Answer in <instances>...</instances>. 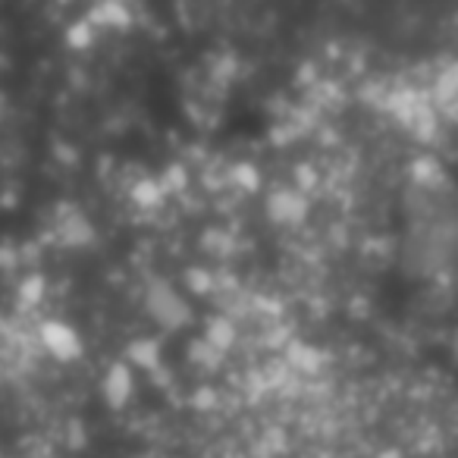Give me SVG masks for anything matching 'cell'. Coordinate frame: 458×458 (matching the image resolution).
I'll use <instances>...</instances> for the list:
<instances>
[{
	"label": "cell",
	"instance_id": "6da1fadb",
	"mask_svg": "<svg viewBox=\"0 0 458 458\" xmlns=\"http://www.w3.org/2000/svg\"><path fill=\"white\" fill-rule=\"evenodd\" d=\"M41 343H45V349L51 352L54 358H60V361H70V358H76L79 352H82L72 327L60 324V320H47V324L41 327Z\"/></svg>",
	"mask_w": 458,
	"mask_h": 458
},
{
	"label": "cell",
	"instance_id": "7a4b0ae2",
	"mask_svg": "<svg viewBox=\"0 0 458 458\" xmlns=\"http://www.w3.org/2000/svg\"><path fill=\"white\" fill-rule=\"evenodd\" d=\"M151 314L160 320V324H170V327H176V324H182L185 318H189V311H185V301L179 299V295H173L170 289H154V295H151Z\"/></svg>",
	"mask_w": 458,
	"mask_h": 458
},
{
	"label": "cell",
	"instance_id": "3957f363",
	"mask_svg": "<svg viewBox=\"0 0 458 458\" xmlns=\"http://www.w3.org/2000/svg\"><path fill=\"white\" fill-rule=\"evenodd\" d=\"M104 395H107L110 405H123V402L132 395V374H129L123 364H116L107 374V380H104Z\"/></svg>",
	"mask_w": 458,
	"mask_h": 458
},
{
	"label": "cell",
	"instance_id": "277c9868",
	"mask_svg": "<svg viewBox=\"0 0 458 458\" xmlns=\"http://www.w3.org/2000/svg\"><path fill=\"white\" fill-rule=\"evenodd\" d=\"M270 214L276 216V220L289 223V220H299L301 216V204L295 195H276L274 201H270Z\"/></svg>",
	"mask_w": 458,
	"mask_h": 458
}]
</instances>
